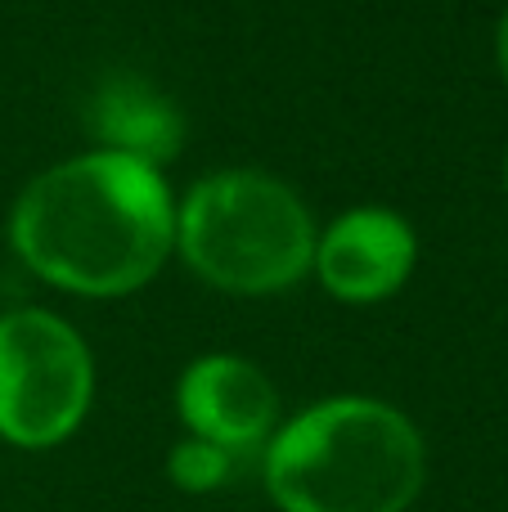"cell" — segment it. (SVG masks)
<instances>
[{
	"label": "cell",
	"instance_id": "cell-3",
	"mask_svg": "<svg viewBox=\"0 0 508 512\" xmlns=\"http://www.w3.org/2000/svg\"><path fill=\"white\" fill-rule=\"evenodd\" d=\"M176 248L212 288L266 297L311 270L315 225L284 180L266 171H216L185 194Z\"/></svg>",
	"mask_w": 508,
	"mask_h": 512
},
{
	"label": "cell",
	"instance_id": "cell-8",
	"mask_svg": "<svg viewBox=\"0 0 508 512\" xmlns=\"http://www.w3.org/2000/svg\"><path fill=\"white\" fill-rule=\"evenodd\" d=\"M243 454L225 450V445L216 441H203V436H194V441H180L176 450H171L167 459V477L176 490H189V495H207V490L225 486L230 481V472L239 468Z\"/></svg>",
	"mask_w": 508,
	"mask_h": 512
},
{
	"label": "cell",
	"instance_id": "cell-9",
	"mask_svg": "<svg viewBox=\"0 0 508 512\" xmlns=\"http://www.w3.org/2000/svg\"><path fill=\"white\" fill-rule=\"evenodd\" d=\"M495 54H500V72H504V81H508V9H504V18H500V36H495Z\"/></svg>",
	"mask_w": 508,
	"mask_h": 512
},
{
	"label": "cell",
	"instance_id": "cell-5",
	"mask_svg": "<svg viewBox=\"0 0 508 512\" xmlns=\"http://www.w3.org/2000/svg\"><path fill=\"white\" fill-rule=\"evenodd\" d=\"M419 243L405 216L387 207H351L315 239V270L338 301H383L410 279Z\"/></svg>",
	"mask_w": 508,
	"mask_h": 512
},
{
	"label": "cell",
	"instance_id": "cell-10",
	"mask_svg": "<svg viewBox=\"0 0 508 512\" xmlns=\"http://www.w3.org/2000/svg\"><path fill=\"white\" fill-rule=\"evenodd\" d=\"M504 180H508V158H504Z\"/></svg>",
	"mask_w": 508,
	"mask_h": 512
},
{
	"label": "cell",
	"instance_id": "cell-4",
	"mask_svg": "<svg viewBox=\"0 0 508 512\" xmlns=\"http://www.w3.org/2000/svg\"><path fill=\"white\" fill-rule=\"evenodd\" d=\"M95 391L90 351L50 310L0 315V436L50 450L81 427Z\"/></svg>",
	"mask_w": 508,
	"mask_h": 512
},
{
	"label": "cell",
	"instance_id": "cell-6",
	"mask_svg": "<svg viewBox=\"0 0 508 512\" xmlns=\"http://www.w3.org/2000/svg\"><path fill=\"white\" fill-rule=\"evenodd\" d=\"M176 409L194 436L248 454L275 436L279 396L266 373L243 355H203L180 378Z\"/></svg>",
	"mask_w": 508,
	"mask_h": 512
},
{
	"label": "cell",
	"instance_id": "cell-1",
	"mask_svg": "<svg viewBox=\"0 0 508 512\" xmlns=\"http://www.w3.org/2000/svg\"><path fill=\"white\" fill-rule=\"evenodd\" d=\"M9 243L54 288L122 297L176 248V207L158 167L95 149L41 171L18 194Z\"/></svg>",
	"mask_w": 508,
	"mask_h": 512
},
{
	"label": "cell",
	"instance_id": "cell-7",
	"mask_svg": "<svg viewBox=\"0 0 508 512\" xmlns=\"http://www.w3.org/2000/svg\"><path fill=\"white\" fill-rule=\"evenodd\" d=\"M90 131L108 153H126L149 167H162L180 149L185 122L162 90L122 72V77H108L90 99Z\"/></svg>",
	"mask_w": 508,
	"mask_h": 512
},
{
	"label": "cell",
	"instance_id": "cell-2",
	"mask_svg": "<svg viewBox=\"0 0 508 512\" xmlns=\"http://www.w3.org/2000/svg\"><path fill=\"white\" fill-rule=\"evenodd\" d=\"M261 468L284 512H405L423 490V436L383 400L338 396L279 427Z\"/></svg>",
	"mask_w": 508,
	"mask_h": 512
}]
</instances>
